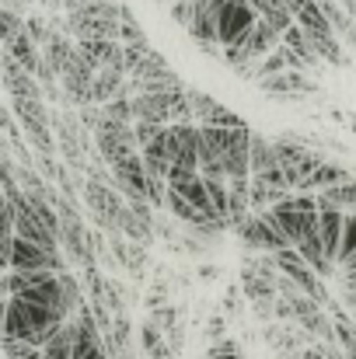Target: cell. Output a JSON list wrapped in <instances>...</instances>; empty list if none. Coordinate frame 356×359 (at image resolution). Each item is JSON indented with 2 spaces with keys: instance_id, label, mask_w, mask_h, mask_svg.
<instances>
[{
  "instance_id": "cell-16",
  "label": "cell",
  "mask_w": 356,
  "mask_h": 359,
  "mask_svg": "<svg viewBox=\"0 0 356 359\" xmlns=\"http://www.w3.org/2000/svg\"><path fill=\"white\" fill-rule=\"evenodd\" d=\"M356 206V182H346V185H332L325 192H318V210H353Z\"/></svg>"
},
{
  "instance_id": "cell-12",
  "label": "cell",
  "mask_w": 356,
  "mask_h": 359,
  "mask_svg": "<svg viewBox=\"0 0 356 359\" xmlns=\"http://www.w3.org/2000/svg\"><path fill=\"white\" fill-rule=\"evenodd\" d=\"M63 84H67V91L74 95V98H91V84H95V67L74 49V56L67 60V67H63Z\"/></svg>"
},
{
  "instance_id": "cell-29",
  "label": "cell",
  "mask_w": 356,
  "mask_h": 359,
  "mask_svg": "<svg viewBox=\"0 0 356 359\" xmlns=\"http://www.w3.org/2000/svg\"><path fill=\"white\" fill-rule=\"evenodd\" d=\"M7 4H25V0H7Z\"/></svg>"
},
{
  "instance_id": "cell-18",
  "label": "cell",
  "mask_w": 356,
  "mask_h": 359,
  "mask_svg": "<svg viewBox=\"0 0 356 359\" xmlns=\"http://www.w3.org/2000/svg\"><path fill=\"white\" fill-rule=\"evenodd\" d=\"M42 359H74V325L70 321L42 346Z\"/></svg>"
},
{
  "instance_id": "cell-20",
  "label": "cell",
  "mask_w": 356,
  "mask_h": 359,
  "mask_svg": "<svg viewBox=\"0 0 356 359\" xmlns=\"http://www.w3.org/2000/svg\"><path fill=\"white\" fill-rule=\"evenodd\" d=\"M164 206H168V210H171V213H175L178 220H185V224H196V227H210V220H206L203 213H196V210H192V206H189V203H185L182 196H175L171 189H168V199H164Z\"/></svg>"
},
{
  "instance_id": "cell-6",
  "label": "cell",
  "mask_w": 356,
  "mask_h": 359,
  "mask_svg": "<svg viewBox=\"0 0 356 359\" xmlns=\"http://www.w3.org/2000/svg\"><path fill=\"white\" fill-rule=\"evenodd\" d=\"M95 136H98V154L109 161V168L119 164L122 157L136 154V140H133V126L126 122H116V119H102L95 122Z\"/></svg>"
},
{
  "instance_id": "cell-32",
  "label": "cell",
  "mask_w": 356,
  "mask_h": 359,
  "mask_svg": "<svg viewBox=\"0 0 356 359\" xmlns=\"http://www.w3.org/2000/svg\"><path fill=\"white\" fill-rule=\"evenodd\" d=\"M353 18H356V11H353Z\"/></svg>"
},
{
  "instance_id": "cell-26",
  "label": "cell",
  "mask_w": 356,
  "mask_h": 359,
  "mask_svg": "<svg viewBox=\"0 0 356 359\" xmlns=\"http://www.w3.org/2000/svg\"><path fill=\"white\" fill-rule=\"evenodd\" d=\"M11 244H14V234H0V272L11 269Z\"/></svg>"
},
{
  "instance_id": "cell-9",
  "label": "cell",
  "mask_w": 356,
  "mask_h": 359,
  "mask_svg": "<svg viewBox=\"0 0 356 359\" xmlns=\"http://www.w3.org/2000/svg\"><path fill=\"white\" fill-rule=\"evenodd\" d=\"M276 269L294 283V286H301V293L308 297V300H315V304H322L325 300V293H322V286H318V272L294 251V248H286V251H276Z\"/></svg>"
},
{
  "instance_id": "cell-7",
  "label": "cell",
  "mask_w": 356,
  "mask_h": 359,
  "mask_svg": "<svg viewBox=\"0 0 356 359\" xmlns=\"http://www.w3.org/2000/svg\"><path fill=\"white\" fill-rule=\"evenodd\" d=\"M279 42H283V35H279V32H272L265 21H255V25H251V32H248L237 46L224 49V53H228V60H231V63H248V60H265L269 53H276V49H279Z\"/></svg>"
},
{
  "instance_id": "cell-14",
  "label": "cell",
  "mask_w": 356,
  "mask_h": 359,
  "mask_svg": "<svg viewBox=\"0 0 356 359\" xmlns=\"http://www.w3.org/2000/svg\"><path fill=\"white\" fill-rule=\"evenodd\" d=\"M343 220H346V213H339V210H318V238L325 248V258H339Z\"/></svg>"
},
{
  "instance_id": "cell-31",
  "label": "cell",
  "mask_w": 356,
  "mask_h": 359,
  "mask_svg": "<svg viewBox=\"0 0 356 359\" xmlns=\"http://www.w3.org/2000/svg\"><path fill=\"white\" fill-rule=\"evenodd\" d=\"M350 286H356V279H353V283H350Z\"/></svg>"
},
{
  "instance_id": "cell-30",
  "label": "cell",
  "mask_w": 356,
  "mask_h": 359,
  "mask_svg": "<svg viewBox=\"0 0 356 359\" xmlns=\"http://www.w3.org/2000/svg\"><path fill=\"white\" fill-rule=\"evenodd\" d=\"M350 213H353V217H356V206H353V210H350Z\"/></svg>"
},
{
  "instance_id": "cell-11",
  "label": "cell",
  "mask_w": 356,
  "mask_h": 359,
  "mask_svg": "<svg viewBox=\"0 0 356 359\" xmlns=\"http://www.w3.org/2000/svg\"><path fill=\"white\" fill-rule=\"evenodd\" d=\"M0 77H4V84H7V91H11V102H14V98H35V102H42L39 81H35L28 70H21L7 53H0Z\"/></svg>"
},
{
  "instance_id": "cell-10",
  "label": "cell",
  "mask_w": 356,
  "mask_h": 359,
  "mask_svg": "<svg viewBox=\"0 0 356 359\" xmlns=\"http://www.w3.org/2000/svg\"><path fill=\"white\" fill-rule=\"evenodd\" d=\"M84 199H88V206H91V213L105 224V227H112L116 231L119 220H122V213H126V206L119 203L116 192H109L98 178H91L88 185H84Z\"/></svg>"
},
{
  "instance_id": "cell-27",
  "label": "cell",
  "mask_w": 356,
  "mask_h": 359,
  "mask_svg": "<svg viewBox=\"0 0 356 359\" xmlns=\"http://www.w3.org/2000/svg\"><path fill=\"white\" fill-rule=\"evenodd\" d=\"M343 7H346V11L353 14V11H356V0H343Z\"/></svg>"
},
{
  "instance_id": "cell-5",
  "label": "cell",
  "mask_w": 356,
  "mask_h": 359,
  "mask_svg": "<svg viewBox=\"0 0 356 359\" xmlns=\"http://www.w3.org/2000/svg\"><path fill=\"white\" fill-rule=\"evenodd\" d=\"M11 272H56V276H63L67 265H63L60 251H46L39 244L14 238V244H11Z\"/></svg>"
},
{
  "instance_id": "cell-21",
  "label": "cell",
  "mask_w": 356,
  "mask_h": 359,
  "mask_svg": "<svg viewBox=\"0 0 356 359\" xmlns=\"http://www.w3.org/2000/svg\"><path fill=\"white\" fill-rule=\"evenodd\" d=\"M21 32H25V21H21L11 7H0V46L7 49V46H11Z\"/></svg>"
},
{
  "instance_id": "cell-22",
  "label": "cell",
  "mask_w": 356,
  "mask_h": 359,
  "mask_svg": "<svg viewBox=\"0 0 356 359\" xmlns=\"http://www.w3.org/2000/svg\"><path fill=\"white\" fill-rule=\"evenodd\" d=\"M332 332H336V342L346 349V359H356V328L346 321V314H339V318H336Z\"/></svg>"
},
{
  "instance_id": "cell-2",
  "label": "cell",
  "mask_w": 356,
  "mask_h": 359,
  "mask_svg": "<svg viewBox=\"0 0 356 359\" xmlns=\"http://www.w3.org/2000/svg\"><path fill=\"white\" fill-rule=\"evenodd\" d=\"M63 325H67L63 314L11 297V300H7V311H4V335H0V339H14V342H28V346L42 349Z\"/></svg>"
},
{
  "instance_id": "cell-25",
  "label": "cell",
  "mask_w": 356,
  "mask_h": 359,
  "mask_svg": "<svg viewBox=\"0 0 356 359\" xmlns=\"http://www.w3.org/2000/svg\"><path fill=\"white\" fill-rule=\"evenodd\" d=\"M0 234H14V217H11V206L0 192Z\"/></svg>"
},
{
  "instance_id": "cell-19",
  "label": "cell",
  "mask_w": 356,
  "mask_h": 359,
  "mask_svg": "<svg viewBox=\"0 0 356 359\" xmlns=\"http://www.w3.org/2000/svg\"><path fill=\"white\" fill-rule=\"evenodd\" d=\"M308 42H311V49H315L318 60H329V63H336V67L346 63V53H343V46H339L336 35H308Z\"/></svg>"
},
{
  "instance_id": "cell-28",
  "label": "cell",
  "mask_w": 356,
  "mask_h": 359,
  "mask_svg": "<svg viewBox=\"0 0 356 359\" xmlns=\"http://www.w3.org/2000/svg\"><path fill=\"white\" fill-rule=\"evenodd\" d=\"M346 269H350V276H353V272H356V255H353V258H350V262H346Z\"/></svg>"
},
{
  "instance_id": "cell-3",
  "label": "cell",
  "mask_w": 356,
  "mask_h": 359,
  "mask_svg": "<svg viewBox=\"0 0 356 359\" xmlns=\"http://www.w3.org/2000/svg\"><path fill=\"white\" fill-rule=\"evenodd\" d=\"M213 21H217V42L224 49H231L251 32V25L258 18L248 0H213Z\"/></svg>"
},
{
  "instance_id": "cell-15",
  "label": "cell",
  "mask_w": 356,
  "mask_h": 359,
  "mask_svg": "<svg viewBox=\"0 0 356 359\" xmlns=\"http://www.w3.org/2000/svg\"><path fill=\"white\" fill-rule=\"evenodd\" d=\"M251 4V11H255V18L258 21H265L272 32H286L290 25H294V14H290V7L283 4V0H248Z\"/></svg>"
},
{
  "instance_id": "cell-1",
  "label": "cell",
  "mask_w": 356,
  "mask_h": 359,
  "mask_svg": "<svg viewBox=\"0 0 356 359\" xmlns=\"http://www.w3.org/2000/svg\"><path fill=\"white\" fill-rule=\"evenodd\" d=\"M251 129H206L199 126V178H251L248 171Z\"/></svg>"
},
{
  "instance_id": "cell-13",
  "label": "cell",
  "mask_w": 356,
  "mask_h": 359,
  "mask_svg": "<svg viewBox=\"0 0 356 359\" xmlns=\"http://www.w3.org/2000/svg\"><path fill=\"white\" fill-rule=\"evenodd\" d=\"M175 196H182L196 213H203L210 224H217V213H213V203H210V192H206V182L199 178V175H192V178H185V182H175V185H168Z\"/></svg>"
},
{
  "instance_id": "cell-24",
  "label": "cell",
  "mask_w": 356,
  "mask_h": 359,
  "mask_svg": "<svg viewBox=\"0 0 356 359\" xmlns=\"http://www.w3.org/2000/svg\"><path fill=\"white\" fill-rule=\"evenodd\" d=\"M206 359H241V353H237V346L231 342V339H224V342L210 346V353H206Z\"/></svg>"
},
{
  "instance_id": "cell-4",
  "label": "cell",
  "mask_w": 356,
  "mask_h": 359,
  "mask_svg": "<svg viewBox=\"0 0 356 359\" xmlns=\"http://www.w3.org/2000/svg\"><path fill=\"white\" fill-rule=\"evenodd\" d=\"M11 109H14V119L21 122L25 136L35 143V150L39 154H53V133H49V112H46V105L35 102V98H14Z\"/></svg>"
},
{
  "instance_id": "cell-23",
  "label": "cell",
  "mask_w": 356,
  "mask_h": 359,
  "mask_svg": "<svg viewBox=\"0 0 356 359\" xmlns=\"http://www.w3.org/2000/svg\"><path fill=\"white\" fill-rule=\"evenodd\" d=\"M353 255H356V217L346 213V220H343V241H339V258L350 262Z\"/></svg>"
},
{
  "instance_id": "cell-8",
  "label": "cell",
  "mask_w": 356,
  "mask_h": 359,
  "mask_svg": "<svg viewBox=\"0 0 356 359\" xmlns=\"http://www.w3.org/2000/svg\"><path fill=\"white\" fill-rule=\"evenodd\" d=\"M185 95H189V116H192L196 126H206V129H244L241 116L224 109L220 102H213L210 95H203V91H185Z\"/></svg>"
},
{
  "instance_id": "cell-17",
  "label": "cell",
  "mask_w": 356,
  "mask_h": 359,
  "mask_svg": "<svg viewBox=\"0 0 356 359\" xmlns=\"http://www.w3.org/2000/svg\"><path fill=\"white\" fill-rule=\"evenodd\" d=\"M283 46L304 63V70H311V67H318V56H315V49H311V42H308V35L297 28V25H290L286 32H283Z\"/></svg>"
}]
</instances>
